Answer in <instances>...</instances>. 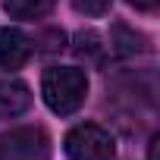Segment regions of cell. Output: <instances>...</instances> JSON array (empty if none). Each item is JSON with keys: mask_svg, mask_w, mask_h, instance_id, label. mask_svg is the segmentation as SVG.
<instances>
[{"mask_svg": "<svg viewBox=\"0 0 160 160\" xmlns=\"http://www.w3.org/2000/svg\"><path fill=\"white\" fill-rule=\"evenodd\" d=\"M85 94H88V78H85L82 69H75V66H53L41 78V98L60 116L75 113L85 104Z\"/></svg>", "mask_w": 160, "mask_h": 160, "instance_id": "obj_1", "label": "cell"}, {"mask_svg": "<svg viewBox=\"0 0 160 160\" xmlns=\"http://www.w3.org/2000/svg\"><path fill=\"white\" fill-rule=\"evenodd\" d=\"M63 148L69 160H113L116 154L113 135L98 122H78L75 129H69Z\"/></svg>", "mask_w": 160, "mask_h": 160, "instance_id": "obj_2", "label": "cell"}, {"mask_svg": "<svg viewBox=\"0 0 160 160\" xmlns=\"http://www.w3.org/2000/svg\"><path fill=\"white\" fill-rule=\"evenodd\" d=\"M0 160H50V135L41 126H22L0 135Z\"/></svg>", "mask_w": 160, "mask_h": 160, "instance_id": "obj_3", "label": "cell"}, {"mask_svg": "<svg viewBox=\"0 0 160 160\" xmlns=\"http://www.w3.org/2000/svg\"><path fill=\"white\" fill-rule=\"evenodd\" d=\"M32 38L19 28H0V69H19L32 57Z\"/></svg>", "mask_w": 160, "mask_h": 160, "instance_id": "obj_4", "label": "cell"}, {"mask_svg": "<svg viewBox=\"0 0 160 160\" xmlns=\"http://www.w3.org/2000/svg\"><path fill=\"white\" fill-rule=\"evenodd\" d=\"M32 104V91L19 78H0V119L25 113Z\"/></svg>", "mask_w": 160, "mask_h": 160, "instance_id": "obj_5", "label": "cell"}, {"mask_svg": "<svg viewBox=\"0 0 160 160\" xmlns=\"http://www.w3.org/2000/svg\"><path fill=\"white\" fill-rule=\"evenodd\" d=\"M110 50H113L116 57H132V53L144 50V35H141V32H132V28L122 25V22H116L113 32H110Z\"/></svg>", "mask_w": 160, "mask_h": 160, "instance_id": "obj_6", "label": "cell"}, {"mask_svg": "<svg viewBox=\"0 0 160 160\" xmlns=\"http://www.w3.org/2000/svg\"><path fill=\"white\" fill-rule=\"evenodd\" d=\"M53 3H57V0H3V7H7V13H10L13 19H25V22L50 16Z\"/></svg>", "mask_w": 160, "mask_h": 160, "instance_id": "obj_7", "label": "cell"}, {"mask_svg": "<svg viewBox=\"0 0 160 160\" xmlns=\"http://www.w3.org/2000/svg\"><path fill=\"white\" fill-rule=\"evenodd\" d=\"M110 3L113 0H72V7L78 13H85V16H104L110 10Z\"/></svg>", "mask_w": 160, "mask_h": 160, "instance_id": "obj_8", "label": "cell"}, {"mask_svg": "<svg viewBox=\"0 0 160 160\" xmlns=\"http://www.w3.org/2000/svg\"><path fill=\"white\" fill-rule=\"evenodd\" d=\"M129 7H135V10H141V13H151V10H157V3L160 0H126Z\"/></svg>", "mask_w": 160, "mask_h": 160, "instance_id": "obj_9", "label": "cell"}]
</instances>
